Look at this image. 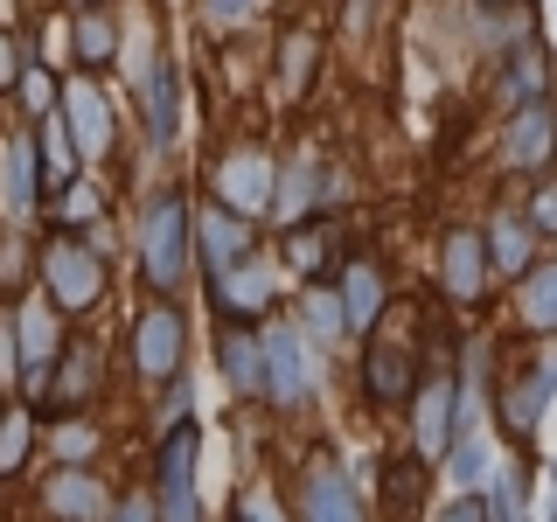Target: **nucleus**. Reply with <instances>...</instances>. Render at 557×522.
<instances>
[{
  "instance_id": "f257e3e1",
  "label": "nucleus",
  "mask_w": 557,
  "mask_h": 522,
  "mask_svg": "<svg viewBox=\"0 0 557 522\" xmlns=\"http://www.w3.org/2000/svg\"><path fill=\"white\" fill-rule=\"evenodd\" d=\"M188 216H196L188 188H153V196H139V209H133V272L153 300H174V293L188 286V272H196Z\"/></svg>"
},
{
  "instance_id": "f03ea898",
  "label": "nucleus",
  "mask_w": 557,
  "mask_h": 522,
  "mask_svg": "<svg viewBox=\"0 0 557 522\" xmlns=\"http://www.w3.org/2000/svg\"><path fill=\"white\" fill-rule=\"evenodd\" d=\"M35 278H42V300L57 313H91L112 286L104 272V251L84 231H49V244L35 251Z\"/></svg>"
},
{
  "instance_id": "7ed1b4c3",
  "label": "nucleus",
  "mask_w": 557,
  "mask_h": 522,
  "mask_svg": "<svg viewBox=\"0 0 557 522\" xmlns=\"http://www.w3.org/2000/svg\"><path fill=\"white\" fill-rule=\"evenodd\" d=\"M57 112L70 126V147H77V161H112L119 153V98L104 91V77H91V70H70V77H57Z\"/></svg>"
},
{
  "instance_id": "20e7f679",
  "label": "nucleus",
  "mask_w": 557,
  "mask_h": 522,
  "mask_svg": "<svg viewBox=\"0 0 557 522\" xmlns=\"http://www.w3.org/2000/svg\"><path fill=\"white\" fill-rule=\"evenodd\" d=\"M272 182H278V167H272V153L258 147V139H237V147H223L216 161H209V174H202L209 202L237 209V216H251V223L272 216Z\"/></svg>"
},
{
  "instance_id": "39448f33",
  "label": "nucleus",
  "mask_w": 557,
  "mask_h": 522,
  "mask_svg": "<svg viewBox=\"0 0 557 522\" xmlns=\"http://www.w3.org/2000/svg\"><path fill=\"white\" fill-rule=\"evenodd\" d=\"M188 356V313L174 300H147L133 313V370L139 383H174Z\"/></svg>"
},
{
  "instance_id": "423d86ee",
  "label": "nucleus",
  "mask_w": 557,
  "mask_h": 522,
  "mask_svg": "<svg viewBox=\"0 0 557 522\" xmlns=\"http://www.w3.org/2000/svg\"><path fill=\"white\" fill-rule=\"evenodd\" d=\"M502 167L522 174V182H536V174L557 167V104L550 98H530L516 104V112H502V139H495Z\"/></svg>"
},
{
  "instance_id": "0eeeda50",
  "label": "nucleus",
  "mask_w": 557,
  "mask_h": 522,
  "mask_svg": "<svg viewBox=\"0 0 557 522\" xmlns=\"http://www.w3.org/2000/svg\"><path fill=\"white\" fill-rule=\"evenodd\" d=\"M133 104H139V133H147V153H168L182 139V70L161 42H153L147 70L133 77Z\"/></svg>"
},
{
  "instance_id": "6e6552de",
  "label": "nucleus",
  "mask_w": 557,
  "mask_h": 522,
  "mask_svg": "<svg viewBox=\"0 0 557 522\" xmlns=\"http://www.w3.org/2000/svg\"><path fill=\"white\" fill-rule=\"evenodd\" d=\"M335 196H342V182H335V167L321 161L313 147H300L286 167H278V182H272V216L265 223H307V216H327L335 209Z\"/></svg>"
},
{
  "instance_id": "1a4fd4ad",
  "label": "nucleus",
  "mask_w": 557,
  "mask_h": 522,
  "mask_svg": "<svg viewBox=\"0 0 557 522\" xmlns=\"http://www.w3.org/2000/svg\"><path fill=\"white\" fill-rule=\"evenodd\" d=\"M196 452H202V432L196 425H174L161 439V487H153V515L161 522H202V501H196Z\"/></svg>"
},
{
  "instance_id": "9d476101",
  "label": "nucleus",
  "mask_w": 557,
  "mask_h": 522,
  "mask_svg": "<svg viewBox=\"0 0 557 522\" xmlns=\"http://www.w3.org/2000/svg\"><path fill=\"white\" fill-rule=\"evenodd\" d=\"M188 251H196L202 278L209 272H231L237 258L258 251V223L237 216V209H223V202H196V216H188Z\"/></svg>"
},
{
  "instance_id": "9b49d317",
  "label": "nucleus",
  "mask_w": 557,
  "mask_h": 522,
  "mask_svg": "<svg viewBox=\"0 0 557 522\" xmlns=\"http://www.w3.org/2000/svg\"><path fill=\"white\" fill-rule=\"evenodd\" d=\"M440 286L453 307H481L487 286H495V258H487V237L481 223H453L440 237Z\"/></svg>"
},
{
  "instance_id": "f8f14e48",
  "label": "nucleus",
  "mask_w": 557,
  "mask_h": 522,
  "mask_svg": "<svg viewBox=\"0 0 557 522\" xmlns=\"http://www.w3.org/2000/svg\"><path fill=\"white\" fill-rule=\"evenodd\" d=\"M42 209H49V188H42L35 133H8L0 139V223H35Z\"/></svg>"
},
{
  "instance_id": "ddd939ff",
  "label": "nucleus",
  "mask_w": 557,
  "mask_h": 522,
  "mask_svg": "<svg viewBox=\"0 0 557 522\" xmlns=\"http://www.w3.org/2000/svg\"><path fill=\"white\" fill-rule=\"evenodd\" d=\"M272 300H278V286H272V265H258V251L237 258L231 272H209V307H216L223 321L258 327L272 313Z\"/></svg>"
},
{
  "instance_id": "4468645a",
  "label": "nucleus",
  "mask_w": 557,
  "mask_h": 522,
  "mask_svg": "<svg viewBox=\"0 0 557 522\" xmlns=\"http://www.w3.org/2000/svg\"><path fill=\"white\" fill-rule=\"evenodd\" d=\"M14 348H22V383L42 397V383H49V370H57V356H63V313L49 300H22L14 307Z\"/></svg>"
},
{
  "instance_id": "2eb2a0df",
  "label": "nucleus",
  "mask_w": 557,
  "mask_h": 522,
  "mask_svg": "<svg viewBox=\"0 0 557 522\" xmlns=\"http://www.w3.org/2000/svg\"><path fill=\"white\" fill-rule=\"evenodd\" d=\"M63 35H70V63L104 77L119 70V49H126V22L119 8H63Z\"/></svg>"
},
{
  "instance_id": "dca6fc26",
  "label": "nucleus",
  "mask_w": 557,
  "mask_h": 522,
  "mask_svg": "<svg viewBox=\"0 0 557 522\" xmlns=\"http://www.w3.org/2000/svg\"><path fill=\"white\" fill-rule=\"evenodd\" d=\"M265 397L278 411H300L313 397V362L300 327H265Z\"/></svg>"
},
{
  "instance_id": "f3484780",
  "label": "nucleus",
  "mask_w": 557,
  "mask_h": 522,
  "mask_svg": "<svg viewBox=\"0 0 557 522\" xmlns=\"http://www.w3.org/2000/svg\"><path fill=\"white\" fill-rule=\"evenodd\" d=\"M495 98H502V112H516V104H530V98H550V57H544L536 35H509V42H502Z\"/></svg>"
},
{
  "instance_id": "a211bd4d",
  "label": "nucleus",
  "mask_w": 557,
  "mask_h": 522,
  "mask_svg": "<svg viewBox=\"0 0 557 522\" xmlns=\"http://www.w3.org/2000/svg\"><path fill=\"white\" fill-rule=\"evenodd\" d=\"M321 57H327V35L313 28V22H286V28H278V49H272L278 98H307L313 77H321Z\"/></svg>"
},
{
  "instance_id": "6ab92c4d",
  "label": "nucleus",
  "mask_w": 557,
  "mask_h": 522,
  "mask_svg": "<svg viewBox=\"0 0 557 522\" xmlns=\"http://www.w3.org/2000/svg\"><path fill=\"white\" fill-rule=\"evenodd\" d=\"M418 425H411V439H418V460H446V446H453V425H460V376H432V383H418Z\"/></svg>"
},
{
  "instance_id": "aec40b11",
  "label": "nucleus",
  "mask_w": 557,
  "mask_h": 522,
  "mask_svg": "<svg viewBox=\"0 0 557 522\" xmlns=\"http://www.w3.org/2000/svg\"><path fill=\"white\" fill-rule=\"evenodd\" d=\"M481 237H487V258H495V278H522L536 265V251H544V237L530 231V216H522L516 202H502V209H487V223H481Z\"/></svg>"
},
{
  "instance_id": "412c9836",
  "label": "nucleus",
  "mask_w": 557,
  "mask_h": 522,
  "mask_svg": "<svg viewBox=\"0 0 557 522\" xmlns=\"http://www.w3.org/2000/svg\"><path fill=\"white\" fill-rule=\"evenodd\" d=\"M550 397H557V348H544V356L530 362V370L516 376V390L502 397V418H509V432L522 446L536 439V425H544V411H550Z\"/></svg>"
},
{
  "instance_id": "4be33fe9",
  "label": "nucleus",
  "mask_w": 557,
  "mask_h": 522,
  "mask_svg": "<svg viewBox=\"0 0 557 522\" xmlns=\"http://www.w3.org/2000/svg\"><path fill=\"white\" fill-rule=\"evenodd\" d=\"M335 293H342V313H348V335H376V321L391 313V278H383L376 258H348Z\"/></svg>"
},
{
  "instance_id": "5701e85b",
  "label": "nucleus",
  "mask_w": 557,
  "mask_h": 522,
  "mask_svg": "<svg viewBox=\"0 0 557 522\" xmlns=\"http://www.w3.org/2000/svg\"><path fill=\"white\" fill-rule=\"evenodd\" d=\"M300 522H362V501L335 460H307L300 474Z\"/></svg>"
},
{
  "instance_id": "b1692460",
  "label": "nucleus",
  "mask_w": 557,
  "mask_h": 522,
  "mask_svg": "<svg viewBox=\"0 0 557 522\" xmlns=\"http://www.w3.org/2000/svg\"><path fill=\"white\" fill-rule=\"evenodd\" d=\"M509 286H516V327H522V335L557 341V258L536 251V265L522 278H509Z\"/></svg>"
},
{
  "instance_id": "393cba45",
  "label": "nucleus",
  "mask_w": 557,
  "mask_h": 522,
  "mask_svg": "<svg viewBox=\"0 0 557 522\" xmlns=\"http://www.w3.org/2000/svg\"><path fill=\"white\" fill-rule=\"evenodd\" d=\"M216 362H223V376H231V390H237V397H258V390H265V335H258V327L223 321V335H216Z\"/></svg>"
},
{
  "instance_id": "a878e982",
  "label": "nucleus",
  "mask_w": 557,
  "mask_h": 522,
  "mask_svg": "<svg viewBox=\"0 0 557 522\" xmlns=\"http://www.w3.org/2000/svg\"><path fill=\"white\" fill-rule=\"evenodd\" d=\"M42 509L57 522H104L112 509H104V487L84 474V467H57V474L42 481Z\"/></svg>"
},
{
  "instance_id": "bb28decb",
  "label": "nucleus",
  "mask_w": 557,
  "mask_h": 522,
  "mask_svg": "<svg viewBox=\"0 0 557 522\" xmlns=\"http://www.w3.org/2000/svg\"><path fill=\"white\" fill-rule=\"evenodd\" d=\"M84 390H98V348L91 341H63L57 370H49V383H42V405L49 411H77Z\"/></svg>"
},
{
  "instance_id": "cd10ccee",
  "label": "nucleus",
  "mask_w": 557,
  "mask_h": 522,
  "mask_svg": "<svg viewBox=\"0 0 557 522\" xmlns=\"http://www.w3.org/2000/svg\"><path fill=\"white\" fill-rule=\"evenodd\" d=\"M411 390H418V376H411V348L370 341V356H362V397H376V405H405Z\"/></svg>"
},
{
  "instance_id": "c85d7f7f",
  "label": "nucleus",
  "mask_w": 557,
  "mask_h": 522,
  "mask_svg": "<svg viewBox=\"0 0 557 522\" xmlns=\"http://www.w3.org/2000/svg\"><path fill=\"white\" fill-rule=\"evenodd\" d=\"M35 153H42V188H49V196H63V188L84 174L77 147H70V126H63V112H42V119H35Z\"/></svg>"
},
{
  "instance_id": "c756f323",
  "label": "nucleus",
  "mask_w": 557,
  "mask_h": 522,
  "mask_svg": "<svg viewBox=\"0 0 557 522\" xmlns=\"http://www.w3.org/2000/svg\"><path fill=\"white\" fill-rule=\"evenodd\" d=\"M293 313H300V321H293V327H300V335H307L313 348H335V341L348 335L342 293H335V286H321V278H307V293H300V307H293Z\"/></svg>"
},
{
  "instance_id": "7c9ffc66",
  "label": "nucleus",
  "mask_w": 557,
  "mask_h": 522,
  "mask_svg": "<svg viewBox=\"0 0 557 522\" xmlns=\"http://www.w3.org/2000/svg\"><path fill=\"white\" fill-rule=\"evenodd\" d=\"M327 251H335V237H327V223H286L278 231V265L286 272H300V278H321V265H327Z\"/></svg>"
},
{
  "instance_id": "2f4dec72",
  "label": "nucleus",
  "mask_w": 557,
  "mask_h": 522,
  "mask_svg": "<svg viewBox=\"0 0 557 522\" xmlns=\"http://www.w3.org/2000/svg\"><path fill=\"white\" fill-rule=\"evenodd\" d=\"M35 278V258H28V223H0V300H14Z\"/></svg>"
},
{
  "instance_id": "473e14b6",
  "label": "nucleus",
  "mask_w": 557,
  "mask_h": 522,
  "mask_svg": "<svg viewBox=\"0 0 557 522\" xmlns=\"http://www.w3.org/2000/svg\"><path fill=\"white\" fill-rule=\"evenodd\" d=\"M28 446H35V411H0V481L22 474Z\"/></svg>"
},
{
  "instance_id": "72a5a7b5",
  "label": "nucleus",
  "mask_w": 557,
  "mask_h": 522,
  "mask_svg": "<svg viewBox=\"0 0 557 522\" xmlns=\"http://www.w3.org/2000/svg\"><path fill=\"white\" fill-rule=\"evenodd\" d=\"M516 209L530 216V231L544 237V244H557V167H550V174H536V182H530V196H522Z\"/></svg>"
},
{
  "instance_id": "f704fd0d",
  "label": "nucleus",
  "mask_w": 557,
  "mask_h": 522,
  "mask_svg": "<svg viewBox=\"0 0 557 522\" xmlns=\"http://www.w3.org/2000/svg\"><path fill=\"white\" fill-rule=\"evenodd\" d=\"M522 501H530V474H522V467H502L495 487H487V509H495V522H530V515H522Z\"/></svg>"
},
{
  "instance_id": "c9c22d12",
  "label": "nucleus",
  "mask_w": 557,
  "mask_h": 522,
  "mask_svg": "<svg viewBox=\"0 0 557 522\" xmlns=\"http://www.w3.org/2000/svg\"><path fill=\"white\" fill-rule=\"evenodd\" d=\"M14 98H22L28 126H35L42 112H57V70H42V63H22V84H14Z\"/></svg>"
},
{
  "instance_id": "e433bc0d",
  "label": "nucleus",
  "mask_w": 557,
  "mask_h": 522,
  "mask_svg": "<svg viewBox=\"0 0 557 522\" xmlns=\"http://www.w3.org/2000/svg\"><path fill=\"white\" fill-rule=\"evenodd\" d=\"M91 452H98V432L84 425L77 411H63V418H57V460H63V467H84Z\"/></svg>"
},
{
  "instance_id": "4c0bfd02",
  "label": "nucleus",
  "mask_w": 557,
  "mask_h": 522,
  "mask_svg": "<svg viewBox=\"0 0 557 522\" xmlns=\"http://www.w3.org/2000/svg\"><path fill=\"white\" fill-rule=\"evenodd\" d=\"M418 495H425V460H405V467H391V515H397V522H411Z\"/></svg>"
},
{
  "instance_id": "58836bf2",
  "label": "nucleus",
  "mask_w": 557,
  "mask_h": 522,
  "mask_svg": "<svg viewBox=\"0 0 557 522\" xmlns=\"http://www.w3.org/2000/svg\"><path fill=\"white\" fill-rule=\"evenodd\" d=\"M383 22V0H342V14H335V35L342 42H370Z\"/></svg>"
},
{
  "instance_id": "ea45409f",
  "label": "nucleus",
  "mask_w": 557,
  "mask_h": 522,
  "mask_svg": "<svg viewBox=\"0 0 557 522\" xmlns=\"http://www.w3.org/2000/svg\"><path fill=\"white\" fill-rule=\"evenodd\" d=\"M196 8H202V22H209V28H244L258 8H265V0H196Z\"/></svg>"
},
{
  "instance_id": "a19ab883",
  "label": "nucleus",
  "mask_w": 557,
  "mask_h": 522,
  "mask_svg": "<svg viewBox=\"0 0 557 522\" xmlns=\"http://www.w3.org/2000/svg\"><path fill=\"white\" fill-rule=\"evenodd\" d=\"M22 35H14L8 22H0V98H14V84H22Z\"/></svg>"
},
{
  "instance_id": "79ce46f5",
  "label": "nucleus",
  "mask_w": 557,
  "mask_h": 522,
  "mask_svg": "<svg viewBox=\"0 0 557 522\" xmlns=\"http://www.w3.org/2000/svg\"><path fill=\"white\" fill-rule=\"evenodd\" d=\"M0 390H22V348H14V313H0Z\"/></svg>"
},
{
  "instance_id": "37998d69",
  "label": "nucleus",
  "mask_w": 557,
  "mask_h": 522,
  "mask_svg": "<svg viewBox=\"0 0 557 522\" xmlns=\"http://www.w3.org/2000/svg\"><path fill=\"white\" fill-rule=\"evenodd\" d=\"M440 522H495V509H487V495H460Z\"/></svg>"
},
{
  "instance_id": "c03bdc74",
  "label": "nucleus",
  "mask_w": 557,
  "mask_h": 522,
  "mask_svg": "<svg viewBox=\"0 0 557 522\" xmlns=\"http://www.w3.org/2000/svg\"><path fill=\"white\" fill-rule=\"evenodd\" d=\"M104 522H161V515H153V501H147V495H126Z\"/></svg>"
},
{
  "instance_id": "a18cd8bd",
  "label": "nucleus",
  "mask_w": 557,
  "mask_h": 522,
  "mask_svg": "<svg viewBox=\"0 0 557 522\" xmlns=\"http://www.w3.org/2000/svg\"><path fill=\"white\" fill-rule=\"evenodd\" d=\"M237 522H278V509L265 495H237Z\"/></svg>"
},
{
  "instance_id": "49530a36",
  "label": "nucleus",
  "mask_w": 557,
  "mask_h": 522,
  "mask_svg": "<svg viewBox=\"0 0 557 522\" xmlns=\"http://www.w3.org/2000/svg\"><path fill=\"white\" fill-rule=\"evenodd\" d=\"M63 8H119V0H63Z\"/></svg>"
},
{
  "instance_id": "de8ad7c7",
  "label": "nucleus",
  "mask_w": 557,
  "mask_h": 522,
  "mask_svg": "<svg viewBox=\"0 0 557 522\" xmlns=\"http://www.w3.org/2000/svg\"><path fill=\"white\" fill-rule=\"evenodd\" d=\"M550 522H557V481H550Z\"/></svg>"
},
{
  "instance_id": "09e8293b",
  "label": "nucleus",
  "mask_w": 557,
  "mask_h": 522,
  "mask_svg": "<svg viewBox=\"0 0 557 522\" xmlns=\"http://www.w3.org/2000/svg\"><path fill=\"white\" fill-rule=\"evenodd\" d=\"M0 397H8V390H0Z\"/></svg>"
}]
</instances>
